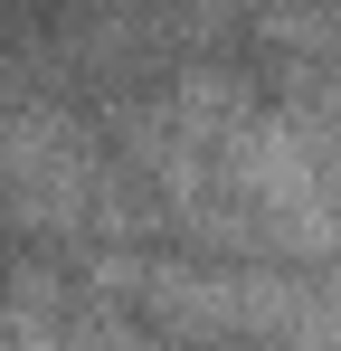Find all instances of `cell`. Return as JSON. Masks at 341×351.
<instances>
[{
	"instance_id": "1",
	"label": "cell",
	"mask_w": 341,
	"mask_h": 351,
	"mask_svg": "<svg viewBox=\"0 0 341 351\" xmlns=\"http://www.w3.org/2000/svg\"><path fill=\"white\" fill-rule=\"evenodd\" d=\"M0 190H10V219L29 228H86L105 199V171L66 114H19L0 133Z\"/></svg>"
}]
</instances>
